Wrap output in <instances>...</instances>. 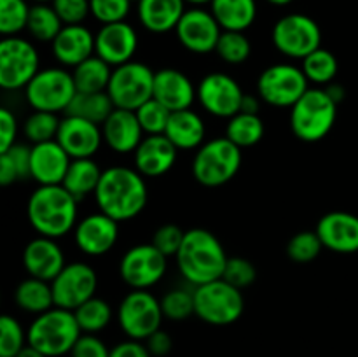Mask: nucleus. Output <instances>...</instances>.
I'll list each match as a JSON object with an SVG mask.
<instances>
[{
	"mask_svg": "<svg viewBox=\"0 0 358 357\" xmlns=\"http://www.w3.org/2000/svg\"><path fill=\"white\" fill-rule=\"evenodd\" d=\"M147 184L136 168L110 167L103 170L94 191L100 212L107 214L117 223L135 219L147 205Z\"/></svg>",
	"mask_w": 358,
	"mask_h": 357,
	"instance_id": "obj_1",
	"label": "nucleus"
},
{
	"mask_svg": "<svg viewBox=\"0 0 358 357\" xmlns=\"http://www.w3.org/2000/svg\"><path fill=\"white\" fill-rule=\"evenodd\" d=\"M227 259L219 238L203 227L185 231L180 251L175 255L178 272L194 287L222 279Z\"/></svg>",
	"mask_w": 358,
	"mask_h": 357,
	"instance_id": "obj_2",
	"label": "nucleus"
},
{
	"mask_svg": "<svg viewBox=\"0 0 358 357\" xmlns=\"http://www.w3.org/2000/svg\"><path fill=\"white\" fill-rule=\"evenodd\" d=\"M77 203L62 184L38 186L28 198V220L41 237L56 240L76 230Z\"/></svg>",
	"mask_w": 358,
	"mask_h": 357,
	"instance_id": "obj_3",
	"label": "nucleus"
},
{
	"mask_svg": "<svg viewBox=\"0 0 358 357\" xmlns=\"http://www.w3.org/2000/svg\"><path fill=\"white\" fill-rule=\"evenodd\" d=\"M76 314L72 310L52 307L51 310L37 315L28 328V345L41 350L45 357H62L72 352L80 338Z\"/></svg>",
	"mask_w": 358,
	"mask_h": 357,
	"instance_id": "obj_4",
	"label": "nucleus"
},
{
	"mask_svg": "<svg viewBox=\"0 0 358 357\" xmlns=\"http://www.w3.org/2000/svg\"><path fill=\"white\" fill-rule=\"evenodd\" d=\"M338 119V104L325 88H310L290 111V128L303 142H320L331 133Z\"/></svg>",
	"mask_w": 358,
	"mask_h": 357,
	"instance_id": "obj_5",
	"label": "nucleus"
},
{
	"mask_svg": "<svg viewBox=\"0 0 358 357\" xmlns=\"http://www.w3.org/2000/svg\"><path fill=\"white\" fill-rule=\"evenodd\" d=\"M241 160V149L227 136L212 139L196 150L192 175L205 188H220L240 172Z\"/></svg>",
	"mask_w": 358,
	"mask_h": 357,
	"instance_id": "obj_6",
	"label": "nucleus"
},
{
	"mask_svg": "<svg viewBox=\"0 0 358 357\" xmlns=\"http://www.w3.org/2000/svg\"><path fill=\"white\" fill-rule=\"evenodd\" d=\"M245 300L240 289L224 279L194 289V314L210 326L234 324L243 315Z\"/></svg>",
	"mask_w": 358,
	"mask_h": 357,
	"instance_id": "obj_7",
	"label": "nucleus"
},
{
	"mask_svg": "<svg viewBox=\"0 0 358 357\" xmlns=\"http://www.w3.org/2000/svg\"><path fill=\"white\" fill-rule=\"evenodd\" d=\"M154 77L156 72L145 63L128 62L115 66L107 88L114 107L133 112L142 107L154 98Z\"/></svg>",
	"mask_w": 358,
	"mask_h": 357,
	"instance_id": "obj_8",
	"label": "nucleus"
},
{
	"mask_svg": "<svg viewBox=\"0 0 358 357\" xmlns=\"http://www.w3.org/2000/svg\"><path fill=\"white\" fill-rule=\"evenodd\" d=\"M77 94L73 76L62 66L42 69L24 88V97L34 111L65 112Z\"/></svg>",
	"mask_w": 358,
	"mask_h": 357,
	"instance_id": "obj_9",
	"label": "nucleus"
},
{
	"mask_svg": "<svg viewBox=\"0 0 358 357\" xmlns=\"http://www.w3.org/2000/svg\"><path fill=\"white\" fill-rule=\"evenodd\" d=\"M271 41L287 58L303 62L306 56L322 48V30L317 21L306 14H287L273 27Z\"/></svg>",
	"mask_w": 358,
	"mask_h": 357,
	"instance_id": "obj_10",
	"label": "nucleus"
},
{
	"mask_svg": "<svg viewBox=\"0 0 358 357\" xmlns=\"http://www.w3.org/2000/svg\"><path fill=\"white\" fill-rule=\"evenodd\" d=\"M161 300L149 290H135L126 294L117 308V322L129 340H147L161 329L163 322Z\"/></svg>",
	"mask_w": 358,
	"mask_h": 357,
	"instance_id": "obj_11",
	"label": "nucleus"
},
{
	"mask_svg": "<svg viewBox=\"0 0 358 357\" xmlns=\"http://www.w3.org/2000/svg\"><path fill=\"white\" fill-rule=\"evenodd\" d=\"M37 49L17 35L0 42V86L7 91L27 88L41 72Z\"/></svg>",
	"mask_w": 358,
	"mask_h": 357,
	"instance_id": "obj_12",
	"label": "nucleus"
},
{
	"mask_svg": "<svg viewBox=\"0 0 358 357\" xmlns=\"http://www.w3.org/2000/svg\"><path fill=\"white\" fill-rule=\"evenodd\" d=\"M303 69L292 63H275L262 70L257 79V94L273 107H290L310 90Z\"/></svg>",
	"mask_w": 358,
	"mask_h": 357,
	"instance_id": "obj_13",
	"label": "nucleus"
},
{
	"mask_svg": "<svg viewBox=\"0 0 358 357\" xmlns=\"http://www.w3.org/2000/svg\"><path fill=\"white\" fill-rule=\"evenodd\" d=\"M168 258L152 244L135 245L124 252L119 262V276L135 290H147L164 276Z\"/></svg>",
	"mask_w": 358,
	"mask_h": 357,
	"instance_id": "obj_14",
	"label": "nucleus"
},
{
	"mask_svg": "<svg viewBox=\"0 0 358 357\" xmlns=\"http://www.w3.org/2000/svg\"><path fill=\"white\" fill-rule=\"evenodd\" d=\"M55 307L77 310L80 304L94 298L98 287L96 272L86 262H69L51 282Z\"/></svg>",
	"mask_w": 358,
	"mask_h": 357,
	"instance_id": "obj_15",
	"label": "nucleus"
},
{
	"mask_svg": "<svg viewBox=\"0 0 358 357\" xmlns=\"http://www.w3.org/2000/svg\"><path fill=\"white\" fill-rule=\"evenodd\" d=\"M243 90L234 77L224 72H212L198 84V102L208 114L231 119L241 111Z\"/></svg>",
	"mask_w": 358,
	"mask_h": 357,
	"instance_id": "obj_16",
	"label": "nucleus"
},
{
	"mask_svg": "<svg viewBox=\"0 0 358 357\" xmlns=\"http://www.w3.org/2000/svg\"><path fill=\"white\" fill-rule=\"evenodd\" d=\"M175 34H177L178 42L187 51L196 52V55H206V52L215 51L222 28L217 23L212 10L192 7V9L185 10L182 20L178 21Z\"/></svg>",
	"mask_w": 358,
	"mask_h": 357,
	"instance_id": "obj_17",
	"label": "nucleus"
},
{
	"mask_svg": "<svg viewBox=\"0 0 358 357\" xmlns=\"http://www.w3.org/2000/svg\"><path fill=\"white\" fill-rule=\"evenodd\" d=\"M119 238V223L103 212H94L77 223L73 240L83 254L98 258L114 248Z\"/></svg>",
	"mask_w": 358,
	"mask_h": 357,
	"instance_id": "obj_18",
	"label": "nucleus"
},
{
	"mask_svg": "<svg viewBox=\"0 0 358 357\" xmlns=\"http://www.w3.org/2000/svg\"><path fill=\"white\" fill-rule=\"evenodd\" d=\"M138 49V35L135 28L126 21L101 24L94 35V55L107 62L112 69L133 62Z\"/></svg>",
	"mask_w": 358,
	"mask_h": 357,
	"instance_id": "obj_19",
	"label": "nucleus"
},
{
	"mask_svg": "<svg viewBox=\"0 0 358 357\" xmlns=\"http://www.w3.org/2000/svg\"><path fill=\"white\" fill-rule=\"evenodd\" d=\"M56 142L66 150L72 160L93 158L103 142L101 126L76 115H65L59 125Z\"/></svg>",
	"mask_w": 358,
	"mask_h": 357,
	"instance_id": "obj_20",
	"label": "nucleus"
},
{
	"mask_svg": "<svg viewBox=\"0 0 358 357\" xmlns=\"http://www.w3.org/2000/svg\"><path fill=\"white\" fill-rule=\"evenodd\" d=\"M317 234L324 248L338 254H355L358 252V217L355 214L336 212L325 214L317 224Z\"/></svg>",
	"mask_w": 358,
	"mask_h": 357,
	"instance_id": "obj_21",
	"label": "nucleus"
},
{
	"mask_svg": "<svg viewBox=\"0 0 358 357\" xmlns=\"http://www.w3.org/2000/svg\"><path fill=\"white\" fill-rule=\"evenodd\" d=\"M65 254L55 238L38 237L28 241L23 251V266L28 275L52 282L65 268Z\"/></svg>",
	"mask_w": 358,
	"mask_h": 357,
	"instance_id": "obj_22",
	"label": "nucleus"
},
{
	"mask_svg": "<svg viewBox=\"0 0 358 357\" xmlns=\"http://www.w3.org/2000/svg\"><path fill=\"white\" fill-rule=\"evenodd\" d=\"M72 158L56 140L31 146L30 172L38 186H58L65 178Z\"/></svg>",
	"mask_w": 358,
	"mask_h": 357,
	"instance_id": "obj_23",
	"label": "nucleus"
},
{
	"mask_svg": "<svg viewBox=\"0 0 358 357\" xmlns=\"http://www.w3.org/2000/svg\"><path fill=\"white\" fill-rule=\"evenodd\" d=\"M178 149L166 135H147L133 153L135 168L143 177H161L173 168Z\"/></svg>",
	"mask_w": 358,
	"mask_h": 357,
	"instance_id": "obj_24",
	"label": "nucleus"
},
{
	"mask_svg": "<svg viewBox=\"0 0 358 357\" xmlns=\"http://www.w3.org/2000/svg\"><path fill=\"white\" fill-rule=\"evenodd\" d=\"M154 98L168 111L177 112L191 108L198 98V88L184 72L177 69H161L154 77Z\"/></svg>",
	"mask_w": 358,
	"mask_h": 357,
	"instance_id": "obj_25",
	"label": "nucleus"
},
{
	"mask_svg": "<svg viewBox=\"0 0 358 357\" xmlns=\"http://www.w3.org/2000/svg\"><path fill=\"white\" fill-rule=\"evenodd\" d=\"M103 142L117 154L135 153L143 140V130L133 111L114 108L107 121L101 125Z\"/></svg>",
	"mask_w": 358,
	"mask_h": 357,
	"instance_id": "obj_26",
	"label": "nucleus"
},
{
	"mask_svg": "<svg viewBox=\"0 0 358 357\" xmlns=\"http://www.w3.org/2000/svg\"><path fill=\"white\" fill-rule=\"evenodd\" d=\"M51 48L63 66L76 69L94 55V35L84 24H65L51 42Z\"/></svg>",
	"mask_w": 358,
	"mask_h": 357,
	"instance_id": "obj_27",
	"label": "nucleus"
},
{
	"mask_svg": "<svg viewBox=\"0 0 358 357\" xmlns=\"http://www.w3.org/2000/svg\"><path fill=\"white\" fill-rule=\"evenodd\" d=\"M185 10V0H138L140 23L152 34L175 30Z\"/></svg>",
	"mask_w": 358,
	"mask_h": 357,
	"instance_id": "obj_28",
	"label": "nucleus"
},
{
	"mask_svg": "<svg viewBox=\"0 0 358 357\" xmlns=\"http://www.w3.org/2000/svg\"><path fill=\"white\" fill-rule=\"evenodd\" d=\"M164 135L171 140V144L177 149H199L206 135L205 121L192 108L171 112Z\"/></svg>",
	"mask_w": 358,
	"mask_h": 357,
	"instance_id": "obj_29",
	"label": "nucleus"
},
{
	"mask_svg": "<svg viewBox=\"0 0 358 357\" xmlns=\"http://www.w3.org/2000/svg\"><path fill=\"white\" fill-rule=\"evenodd\" d=\"M212 14L222 30L245 31L257 18L255 0H212Z\"/></svg>",
	"mask_w": 358,
	"mask_h": 357,
	"instance_id": "obj_30",
	"label": "nucleus"
},
{
	"mask_svg": "<svg viewBox=\"0 0 358 357\" xmlns=\"http://www.w3.org/2000/svg\"><path fill=\"white\" fill-rule=\"evenodd\" d=\"M103 170L98 167L93 158H83V160H72L62 186L80 202L87 195H94Z\"/></svg>",
	"mask_w": 358,
	"mask_h": 357,
	"instance_id": "obj_31",
	"label": "nucleus"
},
{
	"mask_svg": "<svg viewBox=\"0 0 358 357\" xmlns=\"http://www.w3.org/2000/svg\"><path fill=\"white\" fill-rule=\"evenodd\" d=\"M14 300H16V304L21 310L35 315L44 314V312L51 310V308L55 307V296H52L51 282L35 279V276L23 280V282L16 287Z\"/></svg>",
	"mask_w": 358,
	"mask_h": 357,
	"instance_id": "obj_32",
	"label": "nucleus"
},
{
	"mask_svg": "<svg viewBox=\"0 0 358 357\" xmlns=\"http://www.w3.org/2000/svg\"><path fill=\"white\" fill-rule=\"evenodd\" d=\"M112 66L100 56L93 55L73 69V83L79 93H101L107 91L112 77Z\"/></svg>",
	"mask_w": 358,
	"mask_h": 357,
	"instance_id": "obj_33",
	"label": "nucleus"
},
{
	"mask_svg": "<svg viewBox=\"0 0 358 357\" xmlns=\"http://www.w3.org/2000/svg\"><path fill=\"white\" fill-rule=\"evenodd\" d=\"M114 108L112 98L108 97L107 91H101V93H79L77 91L69 108L65 111V115H76V118H83L101 126L114 112Z\"/></svg>",
	"mask_w": 358,
	"mask_h": 357,
	"instance_id": "obj_34",
	"label": "nucleus"
},
{
	"mask_svg": "<svg viewBox=\"0 0 358 357\" xmlns=\"http://www.w3.org/2000/svg\"><path fill=\"white\" fill-rule=\"evenodd\" d=\"M264 122L259 118V114L238 112L227 122L226 136L240 149H245V147H252L261 142L264 136Z\"/></svg>",
	"mask_w": 358,
	"mask_h": 357,
	"instance_id": "obj_35",
	"label": "nucleus"
},
{
	"mask_svg": "<svg viewBox=\"0 0 358 357\" xmlns=\"http://www.w3.org/2000/svg\"><path fill=\"white\" fill-rule=\"evenodd\" d=\"M65 27L59 20L55 7L48 4H35L30 9V18H28V34L38 42H52L62 28Z\"/></svg>",
	"mask_w": 358,
	"mask_h": 357,
	"instance_id": "obj_36",
	"label": "nucleus"
},
{
	"mask_svg": "<svg viewBox=\"0 0 358 357\" xmlns=\"http://www.w3.org/2000/svg\"><path fill=\"white\" fill-rule=\"evenodd\" d=\"M303 69L304 76L310 83L317 84V86H329L332 80L336 79L339 70L338 58H336L334 52H331L329 49L318 48L317 51L311 52L310 56L303 59Z\"/></svg>",
	"mask_w": 358,
	"mask_h": 357,
	"instance_id": "obj_37",
	"label": "nucleus"
},
{
	"mask_svg": "<svg viewBox=\"0 0 358 357\" xmlns=\"http://www.w3.org/2000/svg\"><path fill=\"white\" fill-rule=\"evenodd\" d=\"M73 314H76L77 322H79L80 331L87 332V335L103 331L112 321L110 304L96 296L87 300L84 304H80L77 310H73Z\"/></svg>",
	"mask_w": 358,
	"mask_h": 357,
	"instance_id": "obj_38",
	"label": "nucleus"
},
{
	"mask_svg": "<svg viewBox=\"0 0 358 357\" xmlns=\"http://www.w3.org/2000/svg\"><path fill=\"white\" fill-rule=\"evenodd\" d=\"M62 119L55 112H42L34 111L23 122V135L30 140L31 144H42L56 140L58 136Z\"/></svg>",
	"mask_w": 358,
	"mask_h": 357,
	"instance_id": "obj_39",
	"label": "nucleus"
},
{
	"mask_svg": "<svg viewBox=\"0 0 358 357\" xmlns=\"http://www.w3.org/2000/svg\"><path fill=\"white\" fill-rule=\"evenodd\" d=\"M30 9L27 0H0V34L14 37L27 30Z\"/></svg>",
	"mask_w": 358,
	"mask_h": 357,
	"instance_id": "obj_40",
	"label": "nucleus"
},
{
	"mask_svg": "<svg viewBox=\"0 0 358 357\" xmlns=\"http://www.w3.org/2000/svg\"><path fill=\"white\" fill-rule=\"evenodd\" d=\"M217 56L231 65H240L247 62L252 52V44L243 31L222 30L215 48Z\"/></svg>",
	"mask_w": 358,
	"mask_h": 357,
	"instance_id": "obj_41",
	"label": "nucleus"
},
{
	"mask_svg": "<svg viewBox=\"0 0 358 357\" xmlns=\"http://www.w3.org/2000/svg\"><path fill=\"white\" fill-rule=\"evenodd\" d=\"M135 114L138 118L143 133H147V135H164L171 111H168L156 98H150L142 107L136 108Z\"/></svg>",
	"mask_w": 358,
	"mask_h": 357,
	"instance_id": "obj_42",
	"label": "nucleus"
},
{
	"mask_svg": "<svg viewBox=\"0 0 358 357\" xmlns=\"http://www.w3.org/2000/svg\"><path fill=\"white\" fill-rule=\"evenodd\" d=\"M322 248H324V244H322L317 231H301L289 240L287 255L294 262L304 265V262H311L313 259H317Z\"/></svg>",
	"mask_w": 358,
	"mask_h": 357,
	"instance_id": "obj_43",
	"label": "nucleus"
},
{
	"mask_svg": "<svg viewBox=\"0 0 358 357\" xmlns=\"http://www.w3.org/2000/svg\"><path fill=\"white\" fill-rule=\"evenodd\" d=\"M163 315L170 321H185L194 314V290L173 289L161 298Z\"/></svg>",
	"mask_w": 358,
	"mask_h": 357,
	"instance_id": "obj_44",
	"label": "nucleus"
},
{
	"mask_svg": "<svg viewBox=\"0 0 358 357\" xmlns=\"http://www.w3.org/2000/svg\"><path fill=\"white\" fill-rule=\"evenodd\" d=\"M23 328L10 315L0 317V357H16L27 346Z\"/></svg>",
	"mask_w": 358,
	"mask_h": 357,
	"instance_id": "obj_45",
	"label": "nucleus"
},
{
	"mask_svg": "<svg viewBox=\"0 0 358 357\" xmlns=\"http://www.w3.org/2000/svg\"><path fill=\"white\" fill-rule=\"evenodd\" d=\"M91 16L101 24L126 21L131 9V0H90Z\"/></svg>",
	"mask_w": 358,
	"mask_h": 357,
	"instance_id": "obj_46",
	"label": "nucleus"
},
{
	"mask_svg": "<svg viewBox=\"0 0 358 357\" xmlns=\"http://www.w3.org/2000/svg\"><path fill=\"white\" fill-rule=\"evenodd\" d=\"M222 279L227 284L234 286L236 289H245L252 286L257 279V270L252 265V261L245 258H229L227 259L226 270H224Z\"/></svg>",
	"mask_w": 358,
	"mask_h": 357,
	"instance_id": "obj_47",
	"label": "nucleus"
},
{
	"mask_svg": "<svg viewBox=\"0 0 358 357\" xmlns=\"http://www.w3.org/2000/svg\"><path fill=\"white\" fill-rule=\"evenodd\" d=\"M185 231H182L177 224H164V226L157 227L156 233L152 234V241L150 244L164 254L166 258H175L180 251V245L184 241Z\"/></svg>",
	"mask_w": 358,
	"mask_h": 357,
	"instance_id": "obj_48",
	"label": "nucleus"
},
{
	"mask_svg": "<svg viewBox=\"0 0 358 357\" xmlns=\"http://www.w3.org/2000/svg\"><path fill=\"white\" fill-rule=\"evenodd\" d=\"M51 6L55 7L63 24H83L91 14L90 0H52Z\"/></svg>",
	"mask_w": 358,
	"mask_h": 357,
	"instance_id": "obj_49",
	"label": "nucleus"
},
{
	"mask_svg": "<svg viewBox=\"0 0 358 357\" xmlns=\"http://www.w3.org/2000/svg\"><path fill=\"white\" fill-rule=\"evenodd\" d=\"M72 357H110V349L101 342L98 336L94 335H80V338L77 340V343L73 345Z\"/></svg>",
	"mask_w": 358,
	"mask_h": 357,
	"instance_id": "obj_50",
	"label": "nucleus"
},
{
	"mask_svg": "<svg viewBox=\"0 0 358 357\" xmlns=\"http://www.w3.org/2000/svg\"><path fill=\"white\" fill-rule=\"evenodd\" d=\"M6 154L10 161H13L14 168L17 172V177L20 181H24V178H31L30 172V160H31V147H27L24 144H14L10 149H7Z\"/></svg>",
	"mask_w": 358,
	"mask_h": 357,
	"instance_id": "obj_51",
	"label": "nucleus"
},
{
	"mask_svg": "<svg viewBox=\"0 0 358 357\" xmlns=\"http://www.w3.org/2000/svg\"><path fill=\"white\" fill-rule=\"evenodd\" d=\"M17 136V121L16 115L9 108H0V153H6L7 149L16 144Z\"/></svg>",
	"mask_w": 358,
	"mask_h": 357,
	"instance_id": "obj_52",
	"label": "nucleus"
},
{
	"mask_svg": "<svg viewBox=\"0 0 358 357\" xmlns=\"http://www.w3.org/2000/svg\"><path fill=\"white\" fill-rule=\"evenodd\" d=\"M145 345L149 349L150 356L152 357H164L171 352L173 349V340L163 329H157L154 335H150L149 338L145 340Z\"/></svg>",
	"mask_w": 358,
	"mask_h": 357,
	"instance_id": "obj_53",
	"label": "nucleus"
},
{
	"mask_svg": "<svg viewBox=\"0 0 358 357\" xmlns=\"http://www.w3.org/2000/svg\"><path fill=\"white\" fill-rule=\"evenodd\" d=\"M110 357H152L147 345L138 340H126L110 349Z\"/></svg>",
	"mask_w": 358,
	"mask_h": 357,
	"instance_id": "obj_54",
	"label": "nucleus"
},
{
	"mask_svg": "<svg viewBox=\"0 0 358 357\" xmlns=\"http://www.w3.org/2000/svg\"><path fill=\"white\" fill-rule=\"evenodd\" d=\"M17 181H20V177H17V172L14 168L13 161L6 154H0V184L10 186Z\"/></svg>",
	"mask_w": 358,
	"mask_h": 357,
	"instance_id": "obj_55",
	"label": "nucleus"
},
{
	"mask_svg": "<svg viewBox=\"0 0 358 357\" xmlns=\"http://www.w3.org/2000/svg\"><path fill=\"white\" fill-rule=\"evenodd\" d=\"M259 108H261L259 98L254 97V94L245 93L243 102H241V111L240 112H247V114H259Z\"/></svg>",
	"mask_w": 358,
	"mask_h": 357,
	"instance_id": "obj_56",
	"label": "nucleus"
},
{
	"mask_svg": "<svg viewBox=\"0 0 358 357\" xmlns=\"http://www.w3.org/2000/svg\"><path fill=\"white\" fill-rule=\"evenodd\" d=\"M325 91H327L329 97H331L338 105L345 100V88H343L341 84L331 83L329 86H325Z\"/></svg>",
	"mask_w": 358,
	"mask_h": 357,
	"instance_id": "obj_57",
	"label": "nucleus"
},
{
	"mask_svg": "<svg viewBox=\"0 0 358 357\" xmlns=\"http://www.w3.org/2000/svg\"><path fill=\"white\" fill-rule=\"evenodd\" d=\"M16 357H45V356H44V354L41 352V350L35 349V346L27 345V346H24L23 350H21L20 354H17Z\"/></svg>",
	"mask_w": 358,
	"mask_h": 357,
	"instance_id": "obj_58",
	"label": "nucleus"
},
{
	"mask_svg": "<svg viewBox=\"0 0 358 357\" xmlns=\"http://www.w3.org/2000/svg\"><path fill=\"white\" fill-rule=\"evenodd\" d=\"M269 4H273V6H289V4H292L294 0H268Z\"/></svg>",
	"mask_w": 358,
	"mask_h": 357,
	"instance_id": "obj_59",
	"label": "nucleus"
},
{
	"mask_svg": "<svg viewBox=\"0 0 358 357\" xmlns=\"http://www.w3.org/2000/svg\"><path fill=\"white\" fill-rule=\"evenodd\" d=\"M187 4H194V6H203V4H212V0H185Z\"/></svg>",
	"mask_w": 358,
	"mask_h": 357,
	"instance_id": "obj_60",
	"label": "nucleus"
},
{
	"mask_svg": "<svg viewBox=\"0 0 358 357\" xmlns=\"http://www.w3.org/2000/svg\"><path fill=\"white\" fill-rule=\"evenodd\" d=\"M31 2H35V4H48V2H52V0H31Z\"/></svg>",
	"mask_w": 358,
	"mask_h": 357,
	"instance_id": "obj_61",
	"label": "nucleus"
},
{
	"mask_svg": "<svg viewBox=\"0 0 358 357\" xmlns=\"http://www.w3.org/2000/svg\"><path fill=\"white\" fill-rule=\"evenodd\" d=\"M131 2H138V0H131Z\"/></svg>",
	"mask_w": 358,
	"mask_h": 357,
	"instance_id": "obj_62",
	"label": "nucleus"
}]
</instances>
